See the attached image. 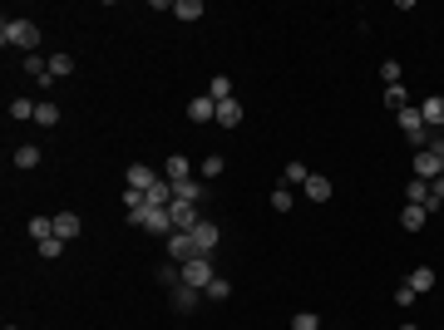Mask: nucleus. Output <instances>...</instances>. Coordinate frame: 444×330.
Wrapping results in <instances>:
<instances>
[{
  "mask_svg": "<svg viewBox=\"0 0 444 330\" xmlns=\"http://www.w3.org/2000/svg\"><path fill=\"white\" fill-rule=\"evenodd\" d=\"M0 45H5V50H35V45H40V25L25 20V15H15V20L5 15V20H0Z\"/></svg>",
  "mask_w": 444,
  "mask_h": 330,
  "instance_id": "nucleus-1",
  "label": "nucleus"
},
{
  "mask_svg": "<svg viewBox=\"0 0 444 330\" xmlns=\"http://www.w3.org/2000/svg\"><path fill=\"white\" fill-rule=\"evenodd\" d=\"M395 118H400V128H405V138H410L415 148H425V143H430V123H425V113H420V104H410V109H400Z\"/></svg>",
  "mask_w": 444,
  "mask_h": 330,
  "instance_id": "nucleus-2",
  "label": "nucleus"
},
{
  "mask_svg": "<svg viewBox=\"0 0 444 330\" xmlns=\"http://www.w3.org/2000/svg\"><path fill=\"white\" fill-rule=\"evenodd\" d=\"M168 217H173V232H193L208 212H203L198 203H178V198H173V203H168Z\"/></svg>",
  "mask_w": 444,
  "mask_h": 330,
  "instance_id": "nucleus-3",
  "label": "nucleus"
},
{
  "mask_svg": "<svg viewBox=\"0 0 444 330\" xmlns=\"http://www.w3.org/2000/svg\"><path fill=\"white\" fill-rule=\"evenodd\" d=\"M208 281H213V256H193V261H183V286L208 291Z\"/></svg>",
  "mask_w": 444,
  "mask_h": 330,
  "instance_id": "nucleus-4",
  "label": "nucleus"
},
{
  "mask_svg": "<svg viewBox=\"0 0 444 330\" xmlns=\"http://www.w3.org/2000/svg\"><path fill=\"white\" fill-rule=\"evenodd\" d=\"M188 237H193V246H198V256H213V246L222 241V227H218L213 217H203L198 227H193V232H188Z\"/></svg>",
  "mask_w": 444,
  "mask_h": 330,
  "instance_id": "nucleus-5",
  "label": "nucleus"
},
{
  "mask_svg": "<svg viewBox=\"0 0 444 330\" xmlns=\"http://www.w3.org/2000/svg\"><path fill=\"white\" fill-rule=\"evenodd\" d=\"M410 173H415L420 183H440V178H444V168H440V153L420 148V153H415V163H410Z\"/></svg>",
  "mask_w": 444,
  "mask_h": 330,
  "instance_id": "nucleus-6",
  "label": "nucleus"
},
{
  "mask_svg": "<svg viewBox=\"0 0 444 330\" xmlns=\"http://www.w3.org/2000/svg\"><path fill=\"white\" fill-rule=\"evenodd\" d=\"M405 203H415V207H425V212H440V203H435V183H420V178L405 183Z\"/></svg>",
  "mask_w": 444,
  "mask_h": 330,
  "instance_id": "nucleus-7",
  "label": "nucleus"
},
{
  "mask_svg": "<svg viewBox=\"0 0 444 330\" xmlns=\"http://www.w3.org/2000/svg\"><path fill=\"white\" fill-rule=\"evenodd\" d=\"M133 227H143V232H153V237H173V217H168V207H148Z\"/></svg>",
  "mask_w": 444,
  "mask_h": 330,
  "instance_id": "nucleus-8",
  "label": "nucleus"
},
{
  "mask_svg": "<svg viewBox=\"0 0 444 330\" xmlns=\"http://www.w3.org/2000/svg\"><path fill=\"white\" fill-rule=\"evenodd\" d=\"M193 256H198L193 237H188V232H173V237H168V261H178V266H183V261H193Z\"/></svg>",
  "mask_w": 444,
  "mask_h": 330,
  "instance_id": "nucleus-9",
  "label": "nucleus"
},
{
  "mask_svg": "<svg viewBox=\"0 0 444 330\" xmlns=\"http://www.w3.org/2000/svg\"><path fill=\"white\" fill-rule=\"evenodd\" d=\"M188 118H193V123H218V99L198 94V99L188 104Z\"/></svg>",
  "mask_w": 444,
  "mask_h": 330,
  "instance_id": "nucleus-10",
  "label": "nucleus"
},
{
  "mask_svg": "<svg viewBox=\"0 0 444 330\" xmlns=\"http://www.w3.org/2000/svg\"><path fill=\"white\" fill-rule=\"evenodd\" d=\"M168 15H173V20H183V25H193V20H203L208 10H203V0H173V5H168Z\"/></svg>",
  "mask_w": 444,
  "mask_h": 330,
  "instance_id": "nucleus-11",
  "label": "nucleus"
},
{
  "mask_svg": "<svg viewBox=\"0 0 444 330\" xmlns=\"http://www.w3.org/2000/svg\"><path fill=\"white\" fill-rule=\"evenodd\" d=\"M158 183V173L148 168V163H128V188H138V193H148Z\"/></svg>",
  "mask_w": 444,
  "mask_h": 330,
  "instance_id": "nucleus-12",
  "label": "nucleus"
},
{
  "mask_svg": "<svg viewBox=\"0 0 444 330\" xmlns=\"http://www.w3.org/2000/svg\"><path fill=\"white\" fill-rule=\"evenodd\" d=\"M173 198H178V203H198V207H203V178H183V183H173Z\"/></svg>",
  "mask_w": 444,
  "mask_h": 330,
  "instance_id": "nucleus-13",
  "label": "nucleus"
},
{
  "mask_svg": "<svg viewBox=\"0 0 444 330\" xmlns=\"http://www.w3.org/2000/svg\"><path fill=\"white\" fill-rule=\"evenodd\" d=\"M79 227H84V222L74 217V212H55V237H60V241H74Z\"/></svg>",
  "mask_w": 444,
  "mask_h": 330,
  "instance_id": "nucleus-14",
  "label": "nucleus"
},
{
  "mask_svg": "<svg viewBox=\"0 0 444 330\" xmlns=\"http://www.w3.org/2000/svg\"><path fill=\"white\" fill-rule=\"evenodd\" d=\"M405 286L420 296V291H435V266H415L410 276H405Z\"/></svg>",
  "mask_w": 444,
  "mask_h": 330,
  "instance_id": "nucleus-15",
  "label": "nucleus"
},
{
  "mask_svg": "<svg viewBox=\"0 0 444 330\" xmlns=\"http://www.w3.org/2000/svg\"><path fill=\"white\" fill-rule=\"evenodd\" d=\"M331 178H321V173H311V178H306V198H311V203H331Z\"/></svg>",
  "mask_w": 444,
  "mask_h": 330,
  "instance_id": "nucleus-16",
  "label": "nucleus"
},
{
  "mask_svg": "<svg viewBox=\"0 0 444 330\" xmlns=\"http://www.w3.org/2000/svg\"><path fill=\"white\" fill-rule=\"evenodd\" d=\"M420 113H425V123H430V128H440V123H444V94L420 99Z\"/></svg>",
  "mask_w": 444,
  "mask_h": 330,
  "instance_id": "nucleus-17",
  "label": "nucleus"
},
{
  "mask_svg": "<svg viewBox=\"0 0 444 330\" xmlns=\"http://www.w3.org/2000/svg\"><path fill=\"white\" fill-rule=\"evenodd\" d=\"M198 296H203V291H193V286H183V281H178V286H173V311H183V316H188V311L198 306Z\"/></svg>",
  "mask_w": 444,
  "mask_h": 330,
  "instance_id": "nucleus-18",
  "label": "nucleus"
},
{
  "mask_svg": "<svg viewBox=\"0 0 444 330\" xmlns=\"http://www.w3.org/2000/svg\"><path fill=\"white\" fill-rule=\"evenodd\" d=\"M163 173H168V183H183V178H193V163H188V158H183V153H173V158H168V168H163Z\"/></svg>",
  "mask_w": 444,
  "mask_h": 330,
  "instance_id": "nucleus-19",
  "label": "nucleus"
},
{
  "mask_svg": "<svg viewBox=\"0 0 444 330\" xmlns=\"http://www.w3.org/2000/svg\"><path fill=\"white\" fill-rule=\"evenodd\" d=\"M306 178H311V168H306V163H287V173H282V188H306Z\"/></svg>",
  "mask_w": 444,
  "mask_h": 330,
  "instance_id": "nucleus-20",
  "label": "nucleus"
},
{
  "mask_svg": "<svg viewBox=\"0 0 444 330\" xmlns=\"http://www.w3.org/2000/svg\"><path fill=\"white\" fill-rule=\"evenodd\" d=\"M168 203H173V183H168V178H158V183L148 188V207H168Z\"/></svg>",
  "mask_w": 444,
  "mask_h": 330,
  "instance_id": "nucleus-21",
  "label": "nucleus"
},
{
  "mask_svg": "<svg viewBox=\"0 0 444 330\" xmlns=\"http://www.w3.org/2000/svg\"><path fill=\"white\" fill-rule=\"evenodd\" d=\"M218 123L222 128H237V123H242V104H237V99H222L218 104Z\"/></svg>",
  "mask_w": 444,
  "mask_h": 330,
  "instance_id": "nucleus-22",
  "label": "nucleus"
},
{
  "mask_svg": "<svg viewBox=\"0 0 444 330\" xmlns=\"http://www.w3.org/2000/svg\"><path fill=\"white\" fill-rule=\"evenodd\" d=\"M425 217H430L425 207H415V203H405V212H400V227H405V232H420V227H425Z\"/></svg>",
  "mask_w": 444,
  "mask_h": 330,
  "instance_id": "nucleus-23",
  "label": "nucleus"
},
{
  "mask_svg": "<svg viewBox=\"0 0 444 330\" xmlns=\"http://www.w3.org/2000/svg\"><path fill=\"white\" fill-rule=\"evenodd\" d=\"M74 74V55H50V79H70Z\"/></svg>",
  "mask_w": 444,
  "mask_h": 330,
  "instance_id": "nucleus-24",
  "label": "nucleus"
},
{
  "mask_svg": "<svg viewBox=\"0 0 444 330\" xmlns=\"http://www.w3.org/2000/svg\"><path fill=\"white\" fill-rule=\"evenodd\" d=\"M30 237H35V241H50V237H55V212H50V217H30Z\"/></svg>",
  "mask_w": 444,
  "mask_h": 330,
  "instance_id": "nucleus-25",
  "label": "nucleus"
},
{
  "mask_svg": "<svg viewBox=\"0 0 444 330\" xmlns=\"http://www.w3.org/2000/svg\"><path fill=\"white\" fill-rule=\"evenodd\" d=\"M15 168H40V148L35 143H20L15 148Z\"/></svg>",
  "mask_w": 444,
  "mask_h": 330,
  "instance_id": "nucleus-26",
  "label": "nucleus"
},
{
  "mask_svg": "<svg viewBox=\"0 0 444 330\" xmlns=\"http://www.w3.org/2000/svg\"><path fill=\"white\" fill-rule=\"evenodd\" d=\"M385 104L400 113V109H410V94H405V84H385Z\"/></svg>",
  "mask_w": 444,
  "mask_h": 330,
  "instance_id": "nucleus-27",
  "label": "nucleus"
},
{
  "mask_svg": "<svg viewBox=\"0 0 444 330\" xmlns=\"http://www.w3.org/2000/svg\"><path fill=\"white\" fill-rule=\"evenodd\" d=\"M203 296H208V301H227V296H232V281H227V276H213Z\"/></svg>",
  "mask_w": 444,
  "mask_h": 330,
  "instance_id": "nucleus-28",
  "label": "nucleus"
},
{
  "mask_svg": "<svg viewBox=\"0 0 444 330\" xmlns=\"http://www.w3.org/2000/svg\"><path fill=\"white\" fill-rule=\"evenodd\" d=\"M25 74H35L40 84H50V64H45L40 55H25Z\"/></svg>",
  "mask_w": 444,
  "mask_h": 330,
  "instance_id": "nucleus-29",
  "label": "nucleus"
},
{
  "mask_svg": "<svg viewBox=\"0 0 444 330\" xmlns=\"http://www.w3.org/2000/svg\"><path fill=\"white\" fill-rule=\"evenodd\" d=\"M35 123H40V128H55V123H60V109H55V104H35Z\"/></svg>",
  "mask_w": 444,
  "mask_h": 330,
  "instance_id": "nucleus-30",
  "label": "nucleus"
},
{
  "mask_svg": "<svg viewBox=\"0 0 444 330\" xmlns=\"http://www.w3.org/2000/svg\"><path fill=\"white\" fill-rule=\"evenodd\" d=\"M208 99H232V79H227V74H218V79H213V84H208Z\"/></svg>",
  "mask_w": 444,
  "mask_h": 330,
  "instance_id": "nucleus-31",
  "label": "nucleus"
},
{
  "mask_svg": "<svg viewBox=\"0 0 444 330\" xmlns=\"http://www.w3.org/2000/svg\"><path fill=\"white\" fill-rule=\"evenodd\" d=\"M10 118H15V123L35 118V104H30V99H10Z\"/></svg>",
  "mask_w": 444,
  "mask_h": 330,
  "instance_id": "nucleus-32",
  "label": "nucleus"
},
{
  "mask_svg": "<svg viewBox=\"0 0 444 330\" xmlns=\"http://www.w3.org/2000/svg\"><path fill=\"white\" fill-rule=\"evenodd\" d=\"M292 330H321V321H316L311 311H296V316H292Z\"/></svg>",
  "mask_w": 444,
  "mask_h": 330,
  "instance_id": "nucleus-33",
  "label": "nucleus"
},
{
  "mask_svg": "<svg viewBox=\"0 0 444 330\" xmlns=\"http://www.w3.org/2000/svg\"><path fill=\"white\" fill-rule=\"evenodd\" d=\"M40 256H45V261H55V256H65V241H60V237H50V241H40Z\"/></svg>",
  "mask_w": 444,
  "mask_h": 330,
  "instance_id": "nucleus-34",
  "label": "nucleus"
},
{
  "mask_svg": "<svg viewBox=\"0 0 444 330\" xmlns=\"http://www.w3.org/2000/svg\"><path fill=\"white\" fill-rule=\"evenodd\" d=\"M380 79H385V84H400V59H385V64H380Z\"/></svg>",
  "mask_w": 444,
  "mask_h": 330,
  "instance_id": "nucleus-35",
  "label": "nucleus"
},
{
  "mask_svg": "<svg viewBox=\"0 0 444 330\" xmlns=\"http://www.w3.org/2000/svg\"><path fill=\"white\" fill-rule=\"evenodd\" d=\"M272 207H277V212H292V188H277V193H272Z\"/></svg>",
  "mask_w": 444,
  "mask_h": 330,
  "instance_id": "nucleus-36",
  "label": "nucleus"
},
{
  "mask_svg": "<svg viewBox=\"0 0 444 330\" xmlns=\"http://www.w3.org/2000/svg\"><path fill=\"white\" fill-rule=\"evenodd\" d=\"M222 168H227V163H222V153H213V158H208V163H203V168H198V173H203V178H218Z\"/></svg>",
  "mask_w": 444,
  "mask_h": 330,
  "instance_id": "nucleus-37",
  "label": "nucleus"
},
{
  "mask_svg": "<svg viewBox=\"0 0 444 330\" xmlns=\"http://www.w3.org/2000/svg\"><path fill=\"white\" fill-rule=\"evenodd\" d=\"M435 203H440V207H444V178H440V183H435Z\"/></svg>",
  "mask_w": 444,
  "mask_h": 330,
  "instance_id": "nucleus-38",
  "label": "nucleus"
},
{
  "mask_svg": "<svg viewBox=\"0 0 444 330\" xmlns=\"http://www.w3.org/2000/svg\"><path fill=\"white\" fill-rule=\"evenodd\" d=\"M400 330H420V326H400Z\"/></svg>",
  "mask_w": 444,
  "mask_h": 330,
  "instance_id": "nucleus-39",
  "label": "nucleus"
},
{
  "mask_svg": "<svg viewBox=\"0 0 444 330\" xmlns=\"http://www.w3.org/2000/svg\"><path fill=\"white\" fill-rule=\"evenodd\" d=\"M5 330H15V326H5Z\"/></svg>",
  "mask_w": 444,
  "mask_h": 330,
  "instance_id": "nucleus-40",
  "label": "nucleus"
},
{
  "mask_svg": "<svg viewBox=\"0 0 444 330\" xmlns=\"http://www.w3.org/2000/svg\"><path fill=\"white\" fill-rule=\"evenodd\" d=\"M440 168H444V158H440Z\"/></svg>",
  "mask_w": 444,
  "mask_h": 330,
  "instance_id": "nucleus-41",
  "label": "nucleus"
}]
</instances>
